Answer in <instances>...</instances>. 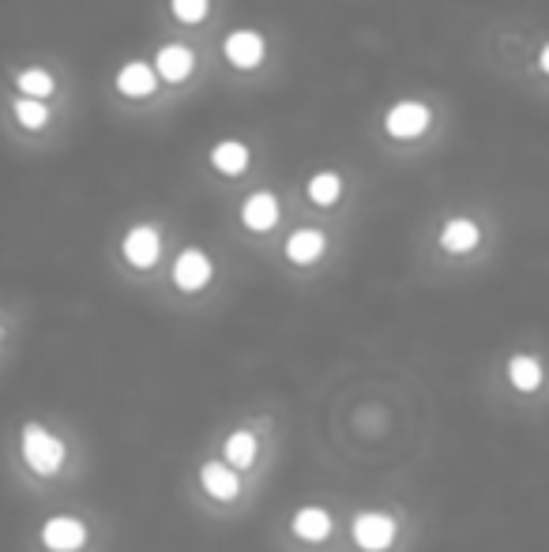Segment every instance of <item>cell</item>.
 <instances>
[{
    "label": "cell",
    "mask_w": 549,
    "mask_h": 552,
    "mask_svg": "<svg viewBox=\"0 0 549 552\" xmlns=\"http://www.w3.org/2000/svg\"><path fill=\"white\" fill-rule=\"evenodd\" d=\"M64 459H68V447L46 425H34V421L23 425V462L31 466L34 474L53 477L64 466Z\"/></svg>",
    "instance_id": "obj_1"
},
{
    "label": "cell",
    "mask_w": 549,
    "mask_h": 552,
    "mask_svg": "<svg viewBox=\"0 0 549 552\" xmlns=\"http://www.w3.org/2000/svg\"><path fill=\"white\" fill-rule=\"evenodd\" d=\"M354 541H358L365 552H384L395 545V534H399V526H395L392 515H384V511H361L354 515Z\"/></svg>",
    "instance_id": "obj_2"
},
{
    "label": "cell",
    "mask_w": 549,
    "mask_h": 552,
    "mask_svg": "<svg viewBox=\"0 0 549 552\" xmlns=\"http://www.w3.org/2000/svg\"><path fill=\"white\" fill-rule=\"evenodd\" d=\"M433 124V113L425 102H395L388 113H384V132L392 139H418L425 136V128Z\"/></svg>",
    "instance_id": "obj_3"
},
{
    "label": "cell",
    "mask_w": 549,
    "mask_h": 552,
    "mask_svg": "<svg viewBox=\"0 0 549 552\" xmlns=\"http://www.w3.org/2000/svg\"><path fill=\"white\" fill-rule=\"evenodd\" d=\"M267 53V42L260 31H252V27H237V31L226 34V42H222V57L241 68V72H252L256 64L264 61Z\"/></svg>",
    "instance_id": "obj_4"
},
{
    "label": "cell",
    "mask_w": 549,
    "mask_h": 552,
    "mask_svg": "<svg viewBox=\"0 0 549 552\" xmlns=\"http://www.w3.org/2000/svg\"><path fill=\"white\" fill-rule=\"evenodd\" d=\"M211 275H215V267H211V260H207V252H200V248H185L177 260H173V286L185 293H200L211 282Z\"/></svg>",
    "instance_id": "obj_5"
},
{
    "label": "cell",
    "mask_w": 549,
    "mask_h": 552,
    "mask_svg": "<svg viewBox=\"0 0 549 552\" xmlns=\"http://www.w3.org/2000/svg\"><path fill=\"white\" fill-rule=\"evenodd\" d=\"M121 252H125V260L136 267V271H147V267H155L158 256H162V233L155 226H132L125 233V241H121Z\"/></svg>",
    "instance_id": "obj_6"
},
{
    "label": "cell",
    "mask_w": 549,
    "mask_h": 552,
    "mask_svg": "<svg viewBox=\"0 0 549 552\" xmlns=\"http://www.w3.org/2000/svg\"><path fill=\"white\" fill-rule=\"evenodd\" d=\"M83 541H87V526L72 515H53L42 526V545L49 552H76L83 549Z\"/></svg>",
    "instance_id": "obj_7"
},
{
    "label": "cell",
    "mask_w": 549,
    "mask_h": 552,
    "mask_svg": "<svg viewBox=\"0 0 549 552\" xmlns=\"http://www.w3.org/2000/svg\"><path fill=\"white\" fill-rule=\"evenodd\" d=\"M241 222L252 233L275 230V222H279V200H275V192H252L249 200L241 203Z\"/></svg>",
    "instance_id": "obj_8"
},
{
    "label": "cell",
    "mask_w": 549,
    "mask_h": 552,
    "mask_svg": "<svg viewBox=\"0 0 549 552\" xmlns=\"http://www.w3.org/2000/svg\"><path fill=\"white\" fill-rule=\"evenodd\" d=\"M117 91L125 94V98H147V94H155L158 87V72L155 64L147 61H128L121 64V72H117Z\"/></svg>",
    "instance_id": "obj_9"
},
{
    "label": "cell",
    "mask_w": 549,
    "mask_h": 552,
    "mask_svg": "<svg viewBox=\"0 0 549 552\" xmlns=\"http://www.w3.org/2000/svg\"><path fill=\"white\" fill-rule=\"evenodd\" d=\"M192 68H196V53L189 46H162L155 53V72L158 79H166V83H185L192 76Z\"/></svg>",
    "instance_id": "obj_10"
},
{
    "label": "cell",
    "mask_w": 549,
    "mask_h": 552,
    "mask_svg": "<svg viewBox=\"0 0 549 552\" xmlns=\"http://www.w3.org/2000/svg\"><path fill=\"white\" fill-rule=\"evenodd\" d=\"M324 248H328V237L324 233L313 230V226H301V230H294L286 237V260L298 263V267H309V263H316L324 256Z\"/></svg>",
    "instance_id": "obj_11"
},
{
    "label": "cell",
    "mask_w": 549,
    "mask_h": 552,
    "mask_svg": "<svg viewBox=\"0 0 549 552\" xmlns=\"http://www.w3.org/2000/svg\"><path fill=\"white\" fill-rule=\"evenodd\" d=\"M478 241H482V230H478V222H474V218H448V222L440 226V248H444V252H452V256L474 252Z\"/></svg>",
    "instance_id": "obj_12"
},
{
    "label": "cell",
    "mask_w": 549,
    "mask_h": 552,
    "mask_svg": "<svg viewBox=\"0 0 549 552\" xmlns=\"http://www.w3.org/2000/svg\"><path fill=\"white\" fill-rule=\"evenodd\" d=\"M249 162H252V151L249 143H241V139H222V143L211 147V166L222 177H241L249 169Z\"/></svg>",
    "instance_id": "obj_13"
},
{
    "label": "cell",
    "mask_w": 549,
    "mask_h": 552,
    "mask_svg": "<svg viewBox=\"0 0 549 552\" xmlns=\"http://www.w3.org/2000/svg\"><path fill=\"white\" fill-rule=\"evenodd\" d=\"M200 485H204V492L207 496H215V500H234L237 492H241V477H237V470H230V462H226V466H222V462H204Z\"/></svg>",
    "instance_id": "obj_14"
},
{
    "label": "cell",
    "mask_w": 549,
    "mask_h": 552,
    "mask_svg": "<svg viewBox=\"0 0 549 552\" xmlns=\"http://www.w3.org/2000/svg\"><path fill=\"white\" fill-rule=\"evenodd\" d=\"M305 196H309L316 207H335L339 196H343V177H339L335 169H320V173H313L309 184H305Z\"/></svg>",
    "instance_id": "obj_15"
},
{
    "label": "cell",
    "mask_w": 549,
    "mask_h": 552,
    "mask_svg": "<svg viewBox=\"0 0 549 552\" xmlns=\"http://www.w3.org/2000/svg\"><path fill=\"white\" fill-rule=\"evenodd\" d=\"M294 534L301 541H324L331 534V515L324 507H301L294 515Z\"/></svg>",
    "instance_id": "obj_16"
},
{
    "label": "cell",
    "mask_w": 549,
    "mask_h": 552,
    "mask_svg": "<svg viewBox=\"0 0 549 552\" xmlns=\"http://www.w3.org/2000/svg\"><path fill=\"white\" fill-rule=\"evenodd\" d=\"M256 451H260V444H256V436L249 429L230 432V440H226V462L234 470H249L252 462H256Z\"/></svg>",
    "instance_id": "obj_17"
},
{
    "label": "cell",
    "mask_w": 549,
    "mask_h": 552,
    "mask_svg": "<svg viewBox=\"0 0 549 552\" xmlns=\"http://www.w3.org/2000/svg\"><path fill=\"white\" fill-rule=\"evenodd\" d=\"M508 380L516 391H538L542 387V361L538 357H512L508 361Z\"/></svg>",
    "instance_id": "obj_18"
},
{
    "label": "cell",
    "mask_w": 549,
    "mask_h": 552,
    "mask_svg": "<svg viewBox=\"0 0 549 552\" xmlns=\"http://www.w3.org/2000/svg\"><path fill=\"white\" fill-rule=\"evenodd\" d=\"M16 87H19V94H27V98H49L53 87H57V79H53V72H46V68H23L16 76Z\"/></svg>",
    "instance_id": "obj_19"
},
{
    "label": "cell",
    "mask_w": 549,
    "mask_h": 552,
    "mask_svg": "<svg viewBox=\"0 0 549 552\" xmlns=\"http://www.w3.org/2000/svg\"><path fill=\"white\" fill-rule=\"evenodd\" d=\"M16 121L23 124V128H31V132H38V128H46L49 124V106L46 98H16Z\"/></svg>",
    "instance_id": "obj_20"
},
{
    "label": "cell",
    "mask_w": 549,
    "mask_h": 552,
    "mask_svg": "<svg viewBox=\"0 0 549 552\" xmlns=\"http://www.w3.org/2000/svg\"><path fill=\"white\" fill-rule=\"evenodd\" d=\"M170 12L181 23H204L207 12H211V0H170Z\"/></svg>",
    "instance_id": "obj_21"
},
{
    "label": "cell",
    "mask_w": 549,
    "mask_h": 552,
    "mask_svg": "<svg viewBox=\"0 0 549 552\" xmlns=\"http://www.w3.org/2000/svg\"><path fill=\"white\" fill-rule=\"evenodd\" d=\"M538 64H542V72L549 76V46H542V53H538Z\"/></svg>",
    "instance_id": "obj_22"
}]
</instances>
